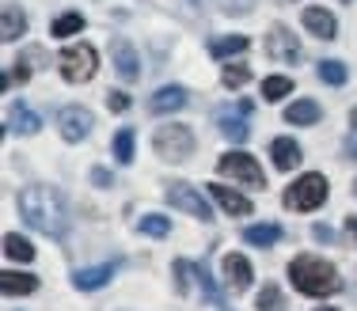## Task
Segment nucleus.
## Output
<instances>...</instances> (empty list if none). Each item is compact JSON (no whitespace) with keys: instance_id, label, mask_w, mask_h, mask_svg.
I'll list each match as a JSON object with an SVG mask.
<instances>
[{"instance_id":"40","label":"nucleus","mask_w":357,"mask_h":311,"mask_svg":"<svg viewBox=\"0 0 357 311\" xmlns=\"http://www.w3.org/2000/svg\"><path fill=\"white\" fill-rule=\"evenodd\" d=\"M190 4H202V0H190Z\"/></svg>"},{"instance_id":"37","label":"nucleus","mask_w":357,"mask_h":311,"mask_svg":"<svg viewBox=\"0 0 357 311\" xmlns=\"http://www.w3.org/2000/svg\"><path fill=\"white\" fill-rule=\"evenodd\" d=\"M346 156H350V159H357V137H350V141H346Z\"/></svg>"},{"instance_id":"34","label":"nucleus","mask_w":357,"mask_h":311,"mask_svg":"<svg viewBox=\"0 0 357 311\" xmlns=\"http://www.w3.org/2000/svg\"><path fill=\"white\" fill-rule=\"evenodd\" d=\"M312 235H316L319 243H331V239H335V232H331L327 224H316V228H312Z\"/></svg>"},{"instance_id":"7","label":"nucleus","mask_w":357,"mask_h":311,"mask_svg":"<svg viewBox=\"0 0 357 311\" xmlns=\"http://www.w3.org/2000/svg\"><path fill=\"white\" fill-rule=\"evenodd\" d=\"M266 54L274 57V61H282V65H301L304 49H301V38H296L285 23H274L270 35H266Z\"/></svg>"},{"instance_id":"31","label":"nucleus","mask_w":357,"mask_h":311,"mask_svg":"<svg viewBox=\"0 0 357 311\" xmlns=\"http://www.w3.org/2000/svg\"><path fill=\"white\" fill-rule=\"evenodd\" d=\"M251 80L248 65H225V88H243Z\"/></svg>"},{"instance_id":"30","label":"nucleus","mask_w":357,"mask_h":311,"mask_svg":"<svg viewBox=\"0 0 357 311\" xmlns=\"http://www.w3.org/2000/svg\"><path fill=\"white\" fill-rule=\"evenodd\" d=\"M80 27H84V15H76V12L61 15V19H54V35H57V38H69V35H76Z\"/></svg>"},{"instance_id":"10","label":"nucleus","mask_w":357,"mask_h":311,"mask_svg":"<svg viewBox=\"0 0 357 311\" xmlns=\"http://www.w3.org/2000/svg\"><path fill=\"white\" fill-rule=\"evenodd\" d=\"M110 57H114V69H118V77H122L126 83H133V80L141 77L137 49H133L126 38H114V42H110Z\"/></svg>"},{"instance_id":"1","label":"nucleus","mask_w":357,"mask_h":311,"mask_svg":"<svg viewBox=\"0 0 357 311\" xmlns=\"http://www.w3.org/2000/svg\"><path fill=\"white\" fill-rule=\"evenodd\" d=\"M20 213L31 228L50 235V239H61L69 232V209L54 186H27L20 194Z\"/></svg>"},{"instance_id":"41","label":"nucleus","mask_w":357,"mask_h":311,"mask_svg":"<svg viewBox=\"0 0 357 311\" xmlns=\"http://www.w3.org/2000/svg\"><path fill=\"white\" fill-rule=\"evenodd\" d=\"M354 194H357V182H354Z\"/></svg>"},{"instance_id":"28","label":"nucleus","mask_w":357,"mask_h":311,"mask_svg":"<svg viewBox=\"0 0 357 311\" xmlns=\"http://www.w3.org/2000/svg\"><path fill=\"white\" fill-rule=\"evenodd\" d=\"M346 77H350V72H346L342 61H319V80H323V83H335V88H342Z\"/></svg>"},{"instance_id":"27","label":"nucleus","mask_w":357,"mask_h":311,"mask_svg":"<svg viewBox=\"0 0 357 311\" xmlns=\"http://www.w3.org/2000/svg\"><path fill=\"white\" fill-rule=\"evenodd\" d=\"M137 228H141L144 235H156V239H164V235L172 232V221H167V216H160V213H149V216H141V221H137Z\"/></svg>"},{"instance_id":"8","label":"nucleus","mask_w":357,"mask_h":311,"mask_svg":"<svg viewBox=\"0 0 357 311\" xmlns=\"http://www.w3.org/2000/svg\"><path fill=\"white\" fill-rule=\"evenodd\" d=\"M167 201H172L175 209H183V213L198 216V221H209V201L194 186H186V182H172V186H167Z\"/></svg>"},{"instance_id":"19","label":"nucleus","mask_w":357,"mask_h":311,"mask_svg":"<svg viewBox=\"0 0 357 311\" xmlns=\"http://www.w3.org/2000/svg\"><path fill=\"white\" fill-rule=\"evenodd\" d=\"M38 114L27 111V103H15L12 111H8V133H35L38 129Z\"/></svg>"},{"instance_id":"23","label":"nucleus","mask_w":357,"mask_h":311,"mask_svg":"<svg viewBox=\"0 0 357 311\" xmlns=\"http://www.w3.org/2000/svg\"><path fill=\"white\" fill-rule=\"evenodd\" d=\"M217 125H220V133H225V137L228 141H240V145H243V141H248V122H243V118L240 114H220L217 118Z\"/></svg>"},{"instance_id":"22","label":"nucleus","mask_w":357,"mask_h":311,"mask_svg":"<svg viewBox=\"0 0 357 311\" xmlns=\"http://www.w3.org/2000/svg\"><path fill=\"white\" fill-rule=\"evenodd\" d=\"M4 255L12 258V262H31V258H35V247H31L23 235L8 232V235H4Z\"/></svg>"},{"instance_id":"25","label":"nucleus","mask_w":357,"mask_h":311,"mask_svg":"<svg viewBox=\"0 0 357 311\" xmlns=\"http://www.w3.org/2000/svg\"><path fill=\"white\" fill-rule=\"evenodd\" d=\"M289 91H293V80L289 77H266L262 80V99H266V103H278V99H285Z\"/></svg>"},{"instance_id":"15","label":"nucleus","mask_w":357,"mask_h":311,"mask_svg":"<svg viewBox=\"0 0 357 311\" xmlns=\"http://www.w3.org/2000/svg\"><path fill=\"white\" fill-rule=\"evenodd\" d=\"M270 156H274V167L293 171V167L301 164V145H296L293 137H278L274 145H270Z\"/></svg>"},{"instance_id":"17","label":"nucleus","mask_w":357,"mask_h":311,"mask_svg":"<svg viewBox=\"0 0 357 311\" xmlns=\"http://www.w3.org/2000/svg\"><path fill=\"white\" fill-rule=\"evenodd\" d=\"M304 27H308L316 38H335L338 23H335V15L323 12V8H308V12H304Z\"/></svg>"},{"instance_id":"26","label":"nucleus","mask_w":357,"mask_h":311,"mask_svg":"<svg viewBox=\"0 0 357 311\" xmlns=\"http://www.w3.org/2000/svg\"><path fill=\"white\" fill-rule=\"evenodd\" d=\"M259 311H285V292L278 289V285H262L259 292V304H255Z\"/></svg>"},{"instance_id":"13","label":"nucleus","mask_w":357,"mask_h":311,"mask_svg":"<svg viewBox=\"0 0 357 311\" xmlns=\"http://www.w3.org/2000/svg\"><path fill=\"white\" fill-rule=\"evenodd\" d=\"M225 273H228V285H232L236 292H248L251 281H255V270H251V262L243 255H228L225 258Z\"/></svg>"},{"instance_id":"36","label":"nucleus","mask_w":357,"mask_h":311,"mask_svg":"<svg viewBox=\"0 0 357 311\" xmlns=\"http://www.w3.org/2000/svg\"><path fill=\"white\" fill-rule=\"evenodd\" d=\"M346 235L357 243V216H346Z\"/></svg>"},{"instance_id":"12","label":"nucleus","mask_w":357,"mask_h":311,"mask_svg":"<svg viewBox=\"0 0 357 311\" xmlns=\"http://www.w3.org/2000/svg\"><path fill=\"white\" fill-rule=\"evenodd\" d=\"M186 106V91L178 88V83H167V88H160L156 95L149 99V111L152 114H175Z\"/></svg>"},{"instance_id":"42","label":"nucleus","mask_w":357,"mask_h":311,"mask_svg":"<svg viewBox=\"0 0 357 311\" xmlns=\"http://www.w3.org/2000/svg\"><path fill=\"white\" fill-rule=\"evenodd\" d=\"M342 4H350V0H342Z\"/></svg>"},{"instance_id":"9","label":"nucleus","mask_w":357,"mask_h":311,"mask_svg":"<svg viewBox=\"0 0 357 311\" xmlns=\"http://www.w3.org/2000/svg\"><path fill=\"white\" fill-rule=\"evenodd\" d=\"M91 111H84V106H65L61 114H57V129H61V137L76 145V141H84L91 133Z\"/></svg>"},{"instance_id":"20","label":"nucleus","mask_w":357,"mask_h":311,"mask_svg":"<svg viewBox=\"0 0 357 311\" xmlns=\"http://www.w3.org/2000/svg\"><path fill=\"white\" fill-rule=\"evenodd\" d=\"M319 103H312V99H301V103L285 106V122L289 125H316L319 122Z\"/></svg>"},{"instance_id":"2","label":"nucleus","mask_w":357,"mask_h":311,"mask_svg":"<svg viewBox=\"0 0 357 311\" xmlns=\"http://www.w3.org/2000/svg\"><path fill=\"white\" fill-rule=\"evenodd\" d=\"M289 277H293V285L304 292V296H331V292L342 289V277L331 262H323L316 255H301L289 262Z\"/></svg>"},{"instance_id":"35","label":"nucleus","mask_w":357,"mask_h":311,"mask_svg":"<svg viewBox=\"0 0 357 311\" xmlns=\"http://www.w3.org/2000/svg\"><path fill=\"white\" fill-rule=\"evenodd\" d=\"M91 182H99V186H110V175L103 171V167H96V171H91Z\"/></svg>"},{"instance_id":"18","label":"nucleus","mask_w":357,"mask_h":311,"mask_svg":"<svg viewBox=\"0 0 357 311\" xmlns=\"http://www.w3.org/2000/svg\"><path fill=\"white\" fill-rule=\"evenodd\" d=\"M0 289H4V296H27V292L38 289V277L8 270V273H0Z\"/></svg>"},{"instance_id":"3","label":"nucleus","mask_w":357,"mask_h":311,"mask_svg":"<svg viewBox=\"0 0 357 311\" xmlns=\"http://www.w3.org/2000/svg\"><path fill=\"white\" fill-rule=\"evenodd\" d=\"M323 201H327V179H323V175H301V179L285 190V205L301 209V213L319 209Z\"/></svg>"},{"instance_id":"24","label":"nucleus","mask_w":357,"mask_h":311,"mask_svg":"<svg viewBox=\"0 0 357 311\" xmlns=\"http://www.w3.org/2000/svg\"><path fill=\"white\" fill-rule=\"evenodd\" d=\"M248 49V35H228V38H217L213 46H209V54L213 57H232V54H243Z\"/></svg>"},{"instance_id":"6","label":"nucleus","mask_w":357,"mask_h":311,"mask_svg":"<svg viewBox=\"0 0 357 311\" xmlns=\"http://www.w3.org/2000/svg\"><path fill=\"white\" fill-rule=\"evenodd\" d=\"M217 171L220 175H228V179H240L243 186H251V190H262V167L255 164V156L248 152H228V156H220V164H217Z\"/></svg>"},{"instance_id":"32","label":"nucleus","mask_w":357,"mask_h":311,"mask_svg":"<svg viewBox=\"0 0 357 311\" xmlns=\"http://www.w3.org/2000/svg\"><path fill=\"white\" fill-rule=\"evenodd\" d=\"M190 277H194V262L178 258V262H175V285H178V292H186V289H190Z\"/></svg>"},{"instance_id":"38","label":"nucleus","mask_w":357,"mask_h":311,"mask_svg":"<svg viewBox=\"0 0 357 311\" xmlns=\"http://www.w3.org/2000/svg\"><path fill=\"white\" fill-rule=\"evenodd\" d=\"M350 122H354V129H357V106H354V114H350Z\"/></svg>"},{"instance_id":"11","label":"nucleus","mask_w":357,"mask_h":311,"mask_svg":"<svg viewBox=\"0 0 357 311\" xmlns=\"http://www.w3.org/2000/svg\"><path fill=\"white\" fill-rule=\"evenodd\" d=\"M114 273H118V262H103V266H91V270H76L73 285L80 292H96V289H103Z\"/></svg>"},{"instance_id":"29","label":"nucleus","mask_w":357,"mask_h":311,"mask_svg":"<svg viewBox=\"0 0 357 311\" xmlns=\"http://www.w3.org/2000/svg\"><path fill=\"white\" fill-rule=\"evenodd\" d=\"M114 156H118V164H133V129L114 133Z\"/></svg>"},{"instance_id":"14","label":"nucleus","mask_w":357,"mask_h":311,"mask_svg":"<svg viewBox=\"0 0 357 311\" xmlns=\"http://www.w3.org/2000/svg\"><path fill=\"white\" fill-rule=\"evenodd\" d=\"M209 194L217 198V205L225 209L228 216H251V201L243 198V194H236V190H228V186H209Z\"/></svg>"},{"instance_id":"4","label":"nucleus","mask_w":357,"mask_h":311,"mask_svg":"<svg viewBox=\"0 0 357 311\" xmlns=\"http://www.w3.org/2000/svg\"><path fill=\"white\" fill-rule=\"evenodd\" d=\"M152 148L160 159H186L194 152V133L186 125H160L156 137H152Z\"/></svg>"},{"instance_id":"39","label":"nucleus","mask_w":357,"mask_h":311,"mask_svg":"<svg viewBox=\"0 0 357 311\" xmlns=\"http://www.w3.org/2000/svg\"><path fill=\"white\" fill-rule=\"evenodd\" d=\"M319 311H335V308H319Z\"/></svg>"},{"instance_id":"16","label":"nucleus","mask_w":357,"mask_h":311,"mask_svg":"<svg viewBox=\"0 0 357 311\" xmlns=\"http://www.w3.org/2000/svg\"><path fill=\"white\" fill-rule=\"evenodd\" d=\"M0 27H4V42H15L27 31V12H23L20 4H4V12H0Z\"/></svg>"},{"instance_id":"33","label":"nucleus","mask_w":357,"mask_h":311,"mask_svg":"<svg viewBox=\"0 0 357 311\" xmlns=\"http://www.w3.org/2000/svg\"><path fill=\"white\" fill-rule=\"evenodd\" d=\"M107 106L110 111H130V95H122V91H110V99H107Z\"/></svg>"},{"instance_id":"5","label":"nucleus","mask_w":357,"mask_h":311,"mask_svg":"<svg viewBox=\"0 0 357 311\" xmlns=\"http://www.w3.org/2000/svg\"><path fill=\"white\" fill-rule=\"evenodd\" d=\"M61 77L69 80V83H84V80H91L96 77V69H99V54L91 46H69L61 54Z\"/></svg>"},{"instance_id":"21","label":"nucleus","mask_w":357,"mask_h":311,"mask_svg":"<svg viewBox=\"0 0 357 311\" xmlns=\"http://www.w3.org/2000/svg\"><path fill=\"white\" fill-rule=\"evenodd\" d=\"M243 239H248L251 247H274V243L282 239V228H278V224H251V228L243 232Z\"/></svg>"}]
</instances>
